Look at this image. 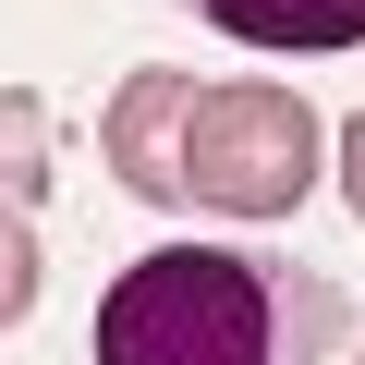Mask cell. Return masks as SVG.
Here are the masks:
<instances>
[{"label":"cell","instance_id":"cell-2","mask_svg":"<svg viewBox=\"0 0 365 365\" xmlns=\"http://www.w3.org/2000/svg\"><path fill=\"white\" fill-rule=\"evenodd\" d=\"M317 170H329V134L292 86H207L195 98V207L280 220L317 195Z\"/></svg>","mask_w":365,"mask_h":365},{"label":"cell","instance_id":"cell-3","mask_svg":"<svg viewBox=\"0 0 365 365\" xmlns=\"http://www.w3.org/2000/svg\"><path fill=\"white\" fill-rule=\"evenodd\" d=\"M195 73H170V61H134L98 110V158L134 182V207H195Z\"/></svg>","mask_w":365,"mask_h":365},{"label":"cell","instance_id":"cell-1","mask_svg":"<svg viewBox=\"0 0 365 365\" xmlns=\"http://www.w3.org/2000/svg\"><path fill=\"white\" fill-rule=\"evenodd\" d=\"M341 292L268 244H158L98 304V365H317Z\"/></svg>","mask_w":365,"mask_h":365},{"label":"cell","instance_id":"cell-4","mask_svg":"<svg viewBox=\"0 0 365 365\" xmlns=\"http://www.w3.org/2000/svg\"><path fill=\"white\" fill-rule=\"evenodd\" d=\"M244 49H365V0H182Z\"/></svg>","mask_w":365,"mask_h":365},{"label":"cell","instance_id":"cell-5","mask_svg":"<svg viewBox=\"0 0 365 365\" xmlns=\"http://www.w3.org/2000/svg\"><path fill=\"white\" fill-rule=\"evenodd\" d=\"M341 195H353V220H365V110L341 122Z\"/></svg>","mask_w":365,"mask_h":365},{"label":"cell","instance_id":"cell-6","mask_svg":"<svg viewBox=\"0 0 365 365\" xmlns=\"http://www.w3.org/2000/svg\"><path fill=\"white\" fill-rule=\"evenodd\" d=\"M341 365H365V304H353V341H341Z\"/></svg>","mask_w":365,"mask_h":365}]
</instances>
